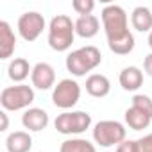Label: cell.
I'll return each instance as SVG.
<instances>
[{
  "label": "cell",
  "instance_id": "obj_1",
  "mask_svg": "<svg viewBox=\"0 0 152 152\" xmlns=\"http://www.w3.org/2000/svg\"><path fill=\"white\" fill-rule=\"evenodd\" d=\"M100 63H102V54L93 45H86V47H81L77 50H72L64 61L66 70L73 77H84L86 73L95 70Z\"/></svg>",
  "mask_w": 152,
  "mask_h": 152
},
{
  "label": "cell",
  "instance_id": "obj_2",
  "mask_svg": "<svg viewBox=\"0 0 152 152\" xmlns=\"http://www.w3.org/2000/svg\"><path fill=\"white\" fill-rule=\"evenodd\" d=\"M75 39V22L66 15H57L48 23V45L56 52H66Z\"/></svg>",
  "mask_w": 152,
  "mask_h": 152
},
{
  "label": "cell",
  "instance_id": "obj_3",
  "mask_svg": "<svg viewBox=\"0 0 152 152\" xmlns=\"http://www.w3.org/2000/svg\"><path fill=\"white\" fill-rule=\"evenodd\" d=\"M100 20H102V27L107 38V43L116 41L131 32L129 23H127V13L122 6H116V4L106 6L100 13Z\"/></svg>",
  "mask_w": 152,
  "mask_h": 152
},
{
  "label": "cell",
  "instance_id": "obj_4",
  "mask_svg": "<svg viewBox=\"0 0 152 152\" xmlns=\"http://www.w3.org/2000/svg\"><path fill=\"white\" fill-rule=\"evenodd\" d=\"M125 138H127V129L124 124L116 120H102L93 127V140L97 145L104 148H109L115 145L118 147L122 141H125Z\"/></svg>",
  "mask_w": 152,
  "mask_h": 152
},
{
  "label": "cell",
  "instance_id": "obj_5",
  "mask_svg": "<svg viewBox=\"0 0 152 152\" xmlns=\"http://www.w3.org/2000/svg\"><path fill=\"white\" fill-rule=\"evenodd\" d=\"M32 102H34V90L27 84L7 86L0 93V106L4 107V111L29 109Z\"/></svg>",
  "mask_w": 152,
  "mask_h": 152
},
{
  "label": "cell",
  "instance_id": "obj_6",
  "mask_svg": "<svg viewBox=\"0 0 152 152\" xmlns=\"http://www.w3.org/2000/svg\"><path fill=\"white\" fill-rule=\"evenodd\" d=\"M91 125V115L86 111H64L57 115L54 127L57 132L70 136V134H83Z\"/></svg>",
  "mask_w": 152,
  "mask_h": 152
},
{
  "label": "cell",
  "instance_id": "obj_7",
  "mask_svg": "<svg viewBox=\"0 0 152 152\" xmlns=\"http://www.w3.org/2000/svg\"><path fill=\"white\" fill-rule=\"evenodd\" d=\"M81 99V86L73 79H63L54 86L52 102L59 109H72Z\"/></svg>",
  "mask_w": 152,
  "mask_h": 152
},
{
  "label": "cell",
  "instance_id": "obj_8",
  "mask_svg": "<svg viewBox=\"0 0 152 152\" xmlns=\"http://www.w3.org/2000/svg\"><path fill=\"white\" fill-rule=\"evenodd\" d=\"M45 25H47L45 18L38 11H27V13H23L18 18V23H16L18 34L22 36V39H25L29 43L36 41L41 36V32L45 31Z\"/></svg>",
  "mask_w": 152,
  "mask_h": 152
},
{
  "label": "cell",
  "instance_id": "obj_9",
  "mask_svg": "<svg viewBox=\"0 0 152 152\" xmlns=\"http://www.w3.org/2000/svg\"><path fill=\"white\" fill-rule=\"evenodd\" d=\"M31 81H32V86L41 91L50 90L52 86H56V70L48 63H38L32 66Z\"/></svg>",
  "mask_w": 152,
  "mask_h": 152
},
{
  "label": "cell",
  "instance_id": "obj_10",
  "mask_svg": "<svg viewBox=\"0 0 152 152\" xmlns=\"http://www.w3.org/2000/svg\"><path fill=\"white\" fill-rule=\"evenodd\" d=\"M48 122H50L48 113L41 107H29L22 115V125L32 132H39V131L47 129Z\"/></svg>",
  "mask_w": 152,
  "mask_h": 152
},
{
  "label": "cell",
  "instance_id": "obj_11",
  "mask_svg": "<svg viewBox=\"0 0 152 152\" xmlns=\"http://www.w3.org/2000/svg\"><path fill=\"white\" fill-rule=\"evenodd\" d=\"M86 91L95 99H104L111 91V83L102 73H91L86 79Z\"/></svg>",
  "mask_w": 152,
  "mask_h": 152
},
{
  "label": "cell",
  "instance_id": "obj_12",
  "mask_svg": "<svg viewBox=\"0 0 152 152\" xmlns=\"http://www.w3.org/2000/svg\"><path fill=\"white\" fill-rule=\"evenodd\" d=\"M16 48V36L15 31L7 22H0V59H9Z\"/></svg>",
  "mask_w": 152,
  "mask_h": 152
},
{
  "label": "cell",
  "instance_id": "obj_13",
  "mask_svg": "<svg viewBox=\"0 0 152 152\" xmlns=\"http://www.w3.org/2000/svg\"><path fill=\"white\" fill-rule=\"evenodd\" d=\"M118 81L125 91H136L143 86V72L138 66H125L120 72Z\"/></svg>",
  "mask_w": 152,
  "mask_h": 152
},
{
  "label": "cell",
  "instance_id": "obj_14",
  "mask_svg": "<svg viewBox=\"0 0 152 152\" xmlns=\"http://www.w3.org/2000/svg\"><path fill=\"white\" fill-rule=\"evenodd\" d=\"M100 31V20L95 15H88V16H79L75 20V34L84 38V39H91L99 34Z\"/></svg>",
  "mask_w": 152,
  "mask_h": 152
},
{
  "label": "cell",
  "instance_id": "obj_15",
  "mask_svg": "<svg viewBox=\"0 0 152 152\" xmlns=\"http://www.w3.org/2000/svg\"><path fill=\"white\" fill-rule=\"evenodd\" d=\"M7 152H29L32 148V138L27 131H15L6 140Z\"/></svg>",
  "mask_w": 152,
  "mask_h": 152
},
{
  "label": "cell",
  "instance_id": "obj_16",
  "mask_svg": "<svg viewBox=\"0 0 152 152\" xmlns=\"http://www.w3.org/2000/svg\"><path fill=\"white\" fill-rule=\"evenodd\" d=\"M32 73V66L29 64V61L25 57H15L9 66H7V75L13 83H18V84H23V81Z\"/></svg>",
  "mask_w": 152,
  "mask_h": 152
},
{
  "label": "cell",
  "instance_id": "obj_17",
  "mask_svg": "<svg viewBox=\"0 0 152 152\" xmlns=\"http://www.w3.org/2000/svg\"><path fill=\"white\" fill-rule=\"evenodd\" d=\"M131 23H132V29H136L138 32H150L152 31V9L145 6L134 7L131 15Z\"/></svg>",
  "mask_w": 152,
  "mask_h": 152
},
{
  "label": "cell",
  "instance_id": "obj_18",
  "mask_svg": "<svg viewBox=\"0 0 152 152\" xmlns=\"http://www.w3.org/2000/svg\"><path fill=\"white\" fill-rule=\"evenodd\" d=\"M150 122H152V118L145 111H141V109H138L134 106H131L125 111V124L132 131H143V129H147L150 125Z\"/></svg>",
  "mask_w": 152,
  "mask_h": 152
},
{
  "label": "cell",
  "instance_id": "obj_19",
  "mask_svg": "<svg viewBox=\"0 0 152 152\" xmlns=\"http://www.w3.org/2000/svg\"><path fill=\"white\" fill-rule=\"evenodd\" d=\"M59 152H97L95 145L84 138H72L64 140L59 147Z\"/></svg>",
  "mask_w": 152,
  "mask_h": 152
},
{
  "label": "cell",
  "instance_id": "obj_20",
  "mask_svg": "<svg viewBox=\"0 0 152 152\" xmlns=\"http://www.w3.org/2000/svg\"><path fill=\"white\" fill-rule=\"evenodd\" d=\"M107 47H109L111 52H115L118 56H127V54H131L134 50V36H132V32H129L127 36L107 43Z\"/></svg>",
  "mask_w": 152,
  "mask_h": 152
},
{
  "label": "cell",
  "instance_id": "obj_21",
  "mask_svg": "<svg viewBox=\"0 0 152 152\" xmlns=\"http://www.w3.org/2000/svg\"><path fill=\"white\" fill-rule=\"evenodd\" d=\"M131 106H134V107H138V109L145 111V113L152 118V99H150L148 95L136 93V95L132 97V104H131Z\"/></svg>",
  "mask_w": 152,
  "mask_h": 152
},
{
  "label": "cell",
  "instance_id": "obj_22",
  "mask_svg": "<svg viewBox=\"0 0 152 152\" xmlns=\"http://www.w3.org/2000/svg\"><path fill=\"white\" fill-rule=\"evenodd\" d=\"M72 7H73V11L77 13L79 16H88V15L93 13L95 2H93V0H73Z\"/></svg>",
  "mask_w": 152,
  "mask_h": 152
},
{
  "label": "cell",
  "instance_id": "obj_23",
  "mask_svg": "<svg viewBox=\"0 0 152 152\" xmlns=\"http://www.w3.org/2000/svg\"><path fill=\"white\" fill-rule=\"evenodd\" d=\"M136 141H138V152H152V132L145 134Z\"/></svg>",
  "mask_w": 152,
  "mask_h": 152
},
{
  "label": "cell",
  "instance_id": "obj_24",
  "mask_svg": "<svg viewBox=\"0 0 152 152\" xmlns=\"http://www.w3.org/2000/svg\"><path fill=\"white\" fill-rule=\"evenodd\" d=\"M116 152H138V141L136 140H125L116 147Z\"/></svg>",
  "mask_w": 152,
  "mask_h": 152
},
{
  "label": "cell",
  "instance_id": "obj_25",
  "mask_svg": "<svg viewBox=\"0 0 152 152\" xmlns=\"http://www.w3.org/2000/svg\"><path fill=\"white\" fill-rule=\"evenodd\" d=\"M143 70H145L147 75L152 77V52L148 56H145V59H143Z\"/></svg>",
  "mask_w": 152,
  "mask_h": 152
},
{
  "label": "cell",
  "instance_id": "obj_26",
  "mask_svg": "<svg viewBox=\"0 0 152 152\" xmlns=\"http://www.w3.org/2000/svg\"><path fill=\"white\" fill-rule=\"evenodd\" d=\"M0 118H2V127H0V131H7V127H9V118H7V111H2V113H0Z\"/></svg>",
  "mask_w": 152,
  "mask_h": 152
},
{
  "label": "cell",
  "instance_id": "obj_27",
  "mask_svg": "<svg viewBox=\"0 0 152 152\" xmlns=\"http://www.w3.org/2000/svg\"><path fill=\"white\" fill-rule=\"evenodd\" d=\"M147 43H148V47L152 48V31L148 32V38H147Z\"/></svg>",
  "mask_w": 152,
  "mask_h": 152
}]
</instances>
